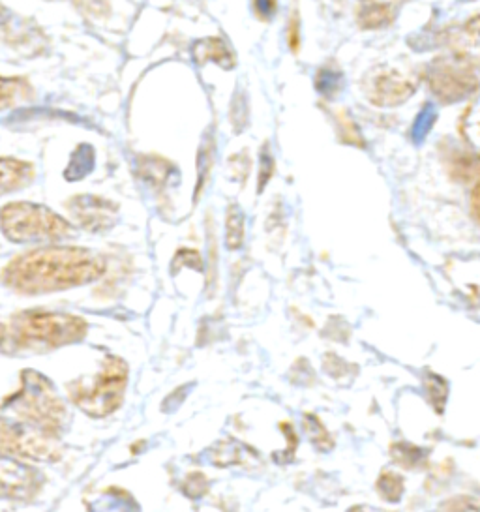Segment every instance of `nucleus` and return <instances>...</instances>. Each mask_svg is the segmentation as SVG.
<instances>
[{
	"label": "nucleus",
	"mask_w": 480,
	"mask_h": 512,
	"mask_svg": "<svg viewBox=\"0 0 480 512\" xmlns=\"http://www.w3.org/2000/svg\"><path fill=\"white\" fill-rule=\"evenodd\" d=\"M105 259L81 246H44L14 257L2 271L4 286L21 295H44L100 280Z\"/></svg>",
	"instance_id": "1"
},
{
	"label": "nucleus",
	"mask_w": 480,
	"mask_h": 512,
	"mask_svg": "<svg viewBox=\"0 0 480 512\" xmlns=\"http://www.w3.org/2000/svg\"><path fill=\"white\" fill-rule=\"evenodd\" d=\"M89 332V323L74 314H55L29 310L12 317L6 327V340L15 351L44 353L81 342Z\"/></svg>",
	"instance_id": "2"
},
{
	"label": "nucleus",
	"mask_w": 480,
	"mask_h": 512,
	"mask_svg": "<svg viewBox=\"0 0 480 512\" xmlns=\"http://www.w3.org/2000/svg\"><path fill=\"white\" fill-rule=\"evenodd\" d=\"M15 421L25 422L49 434L59 436L66 424V404L47 377L25 370L21 374V387L4 402Z\"/></svg>",
	"instance_id": "3"
},
{
	"label": "nucleus",
	"mask_w": 480,
	"mask_h": 512,
	"mask_svg": "<svg viewBox=\"0 0 480 512\" xmlns=\"http://www.w3.org/2000/svg\"><path fill=\"white\" fill-rule=\"evenodd\" d=\"M128 387V364L119 357H105L94 376L79 377L66 385L77 409L89 417H109L119 409Z\"/></svg>",
	"instance_id": "4"
},
{
	"label": "nucleus",
	"mask_w": 480,
	"mask_h": 512,
	"mask_svg": "<svg viewBox=\"0 0 480 512\" xmlns=\"http://www.w3.org/2000/svg\"><path fill=\"white\" fill-rule=\"evenodd\" d=\"M0 229L6 239L19 244L57 242L75 235V226L49 207L14 201L0 211Z\"/></svg>",
	"instance_id": "5"
},
{
	"label": "nucleus",
	"mask_w": 480,
	"mask_h": 512,
	"mask_svg": "<svg viewBox=\"0 0 480 512\" xmlns=\"http://www.w3.org/2000/svg\"><path fill=\"white\" fill-rule=\"evenodd\" d=\"M0 451L36 462H57L62 458L59 436L12 419H0Z\"/></svg>",
	"instance_id": "6"
},
{
	"label": "nucleus",
	"mask_w": 480,
	"mask_h": 512,
	"mask_svg": "<svg viewBox=\"0 0 480 512\" xmlns=\"http://www.w3.org/2000/svg\"><path fill=\"white\" fill-rule=\"evenodd\" d=\"M430 89L441 102H458L477 89V74L473 64L458 57H437L426 70Z\"/></svg>",
	"instance_id": "7"
},
{
	"label": "nucleus",
	"mask_w": 480,
	"mask_h": 512,
	"mask_svg": "<svg viewBox=\"0 0 480 512\" xmlns=\"http://www.w3.org/2000/svg\"><path fill=\"white\" fill-rule=\"evenodd\" d=\"M417 85L396 68L377 66L364 77L366 98L379 107H396L407 102Z\"/></svg>",
	"instance_id": "8"
},
{
	"label": "nucleus",
	"mask_w": 480,
	"mask_h": 512,
	"mask_svg": "<svg viewBox=\"0 0 480 512\" xmlns=\"http://www.w3.org/2000/svg\"><path fill=\"white\" fill-rule=\"evenodd\" d=\"M72 224L90 233H104L117 224L119 205L100 196H77L66 203Z\"/></svg>",
	"instance_id": "9"
},
{
	"label": "nucleus",
	"mask_w": 480,
	"mask_h": 512,
	"mask_svg": "<svg viewBox=\"0 0 480 512\" xmlns=\"http://www.w3.org/2000/svg\"><path fill=\"white\" fill-rule=\"evenodd\" d=\"M44 477L38 469L25 466L15 458L0 456V497L29 501L42 490Z\"/></svg>",
	"instance_id": "10"
},
{
	"label": "nucleus",
	"mask_w": 480,
	"mask_h": 512,
	"mask_svg": "<svg viewBox=\"0 0 480 512\" xmlns=\"http://www.w3.org/2000/svg\"><path fill=\"white\" fill-rule=\"evenodd\" d=\"M449 42L458 57L480 66V16L471 17L462 27L452 32Z\"/></svg>",
	"instance_id": "11"
},
{
	"label": "nucleus",
	"mask_w": 480,
	"mask_h": 512,
	"mask_svg": "<svg viewBox=\"0 0 480 512\" xmlns=\"http://www.w3.org/2000/svg\"><path fill=\"white\" fill-rule=\"evenodd\" d=\"M34 181V167L15 158H0V196L12 194Z\"/></svg>",
	"instance_id": "12"
},
{
	"label": "nucleus",
	"mask_w": 480,
	"mask_h": 512,
	"mask_svg": "<svg viewBox=\"0 0 480 512\" xmlns=\"http://www.w3.org/2000/svg\"><path fill=\"white\" fill-rule=\"evenodd\" d=\"M32 96V87L23 77L0 76V113L21 106Z\"/></svg>",
	"instance_id": "13"
},
{
	"label": "nucleus",
	"mask_w": 480,
	"mask_h": 512,
	"mask_svg": "<svg viewBox=\"0 0 480 512\" xmlns=\"http://www.w3.org/2000/svg\"><path fill=\"white\" fill-rule=\"evenodd\" d=\"M194 57L199 64L214 61L224 68L235 66V59H233L229 47L225 46L220 38H207V40L197 42L194 46Z\"/></svg>",
	"instance_id": "14"
},
{
	"label": "nucleus",
	"mask_w": 480,
	"mask_h": 512,
	"mask_svg": "<svg viewBox=\"0 0 480 512\" xmlns=\"http://www.w3.org/2000/svg\"><path fill=\"white\" fill-rule=\"evenodd\" d=\"M394 17V10L387 2H368L360 8L359 23L364 29L387 27Z\"/></svg>",
	"instance_id": "15"
},
{
	"label": "nucleus",
	"mask_w": 480,
	"mask_h": 512,
	"mask_svg": "<svg viewBox=\"0 0 480 512\" xmlns=\"http://www.w3.org/2000/svg\"><path fill=\"white\" fill-rule=\"evenodd\" d=\"M460 130L465 141L480 151V94L475 98V102L465 109Z\"/></svg>",
	"instance_id": "16"
},
{
	"label": "nucleus",
	"mask_w": 480,
	"mask_h": 512,
	"mask_svg": "<svg viewBox=\"0 0 480 512\" xmlns=\"http://www.w3.org/2000/svg\"><path fill=\"white\" fill-rule=\"evenodd\" d=\"M244 237V227H242V214L239 209H231L229 218H227V246L229 248H239Z\"/></svg>",
	"instance_id": "17"
},
{
	"label": "nucleus",
	"mask_w": 480,
	"mask_h": 512,
	"mask_svg": "<svg viewBox=\"0 0 480 512\" xmlns=\"http://www.w3.org/2000/svg\"><path fill=\"white\" fill-rule=\"evenodd\" d=\"M340 87V74L334 72V70H321L317 74V89L325 94L330 92L338 91Z\"/></svg>",
	"instance_id": "18"
},
{
	"label": "nucleus",
	"mask_w": 480,
	"mask_h": 512,
	"mask_svg": "<svg viewBox=\"0 0 480 512\" xmlns=\"http://www.w3.org/2000/svg\"><path fill=\"white\" fill-rule=\"evenodd\" d=\"M254 4L261 19H269L276 12V0H254Z\"/></svg>",
	"instance_id": "19"
},
{
	"label": "nucleus",
	"mask_w": 480,
	"mask_h": 512,
	"mask_svg": "<svg viewBox=\"0 0 480 512\" xmlns=\"http://www.w3.org/2000/svg\"><path fill=\"white\" fill-rule=\"evenodd\" d=\"M471 207H473V212H475V216H477V220L480 222V182L475 186V190H473Z\"/></svg>",
	"instance_id": "20"
},
{
	"label": "nucleus",
	"mask_w": 480,
	"mask_h": 512,
	"mask_svg": "<svg viewBox=\"0 0 480 512\" xmlns=\"http://www.w3.org/2000/svg\"><path fill=\"white\" fill-rule=\"evenodd\" d=\"M10 16H12L10 10L0 2V27H4V25L10 21Z\"/></svg>",
	"instance_id": "21"
},
{
	"label": "nucleus",
	"mask_w": 480,
	"mask_h": 512,
	"mask_svg": "<svg viewBox=\"0 0 480 512\" xmlns=\"http://www.w3.org/2000/svg\"><path fill=\"white\" fill-rule=\"evenodd\" d=\"M6 340V327L4 325H0V346H2V342Z\"/></svg>",
	"instance_id": "22"
},
{
	"label": "nucleus",
	"mask_w": 480,
	"mask_h": 512,
	"mask_svg": "<svg viewBox=\"0 0 480 512\" xmlns=\"http://www.w3.org/2000/svg\"><path fill=\"white\" fill-rule=\"evenodd\" d=\"M464 2H469V0H464Z\"/></svg>",
	"instance_id": "23"
}]
</instances>
